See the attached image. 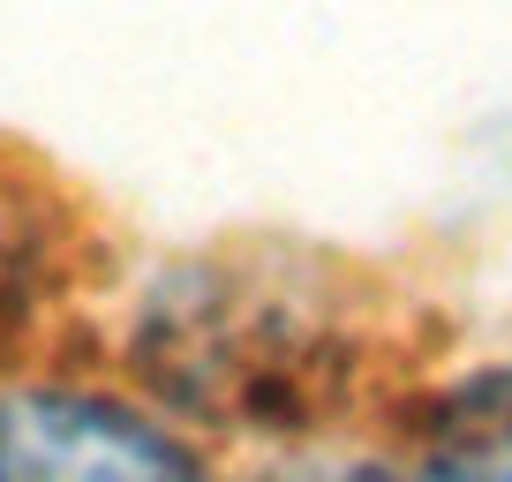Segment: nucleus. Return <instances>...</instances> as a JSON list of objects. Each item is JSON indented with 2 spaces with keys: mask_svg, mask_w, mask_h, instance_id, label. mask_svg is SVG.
Returning <instances> with one entry per match:
<instances>
[{
  "mask_svg": "<svg viewBox=\"0 0 512 482\" xmlns=\"http://www.w3.org/2000/svg\"><path fill=\"white\" fill-rule=\"evenodd\" d=\"M0 482H204L159 430L91 392H8L0 400Z\"/></svg>",
  "mask_w": 512,
  "mask_h": 482,
  "instance_id": "1",
  "label": "nucleus"
},
{
  "mask_svg": "<svg viewBox=\"0 0 512 482\" xmlns=\"http://www.w3.org/2000/svg\"><path fill=\"white\" fill-rule=\"evenodd\" d=\"M430 467L445 482H512V370H482L437 407Z\"/></svg>",
  "mask_w": 512,
  "mask_h": 482,
  "instance_id": "2",
  "label": "nucleus"
},
{
  "mask_svg": "<svg viewBox=\"0 0 512 482\" xmlns=\"http://www.w3.org/2000/svg\"><path fill=\"white\" fill-rule=\"evenodd\" d=\"M354 482H445L437 467H415V475H400V467H362Z\"/></svg>",
  "mask_w": 512,
  "mask_h": 482,
  "instance_id": "3",
  "label": "nucleus"
}]
</instances>
